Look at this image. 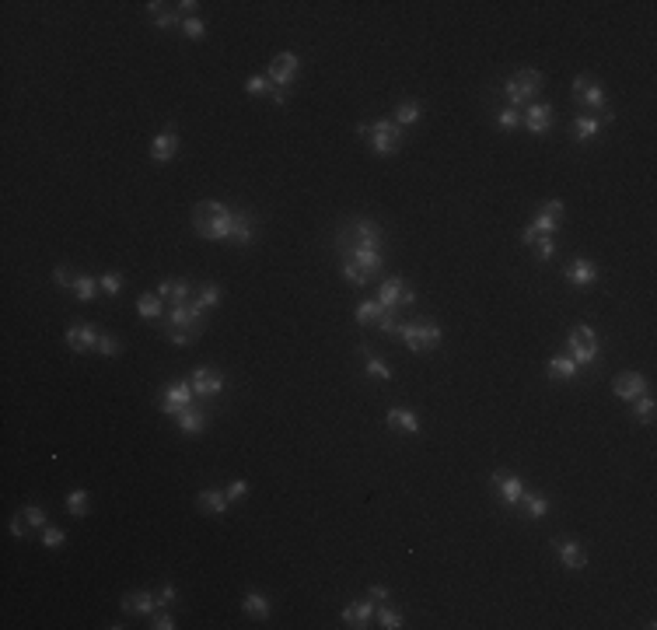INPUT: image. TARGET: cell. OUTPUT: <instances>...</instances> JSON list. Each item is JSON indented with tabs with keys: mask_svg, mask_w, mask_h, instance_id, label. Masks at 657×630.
<instances>
[{
	"mask_svg": "<svg viewBox=\"0 0 657 630\" xmlns=\"http://www.w3.org/2000/svg\"><path fill=\"white\" fill-rule=\"evenodd\" d=\"M193 228L206 242H220L231 231V210L224 204H217V200H200L193 207Z\"/></svg>",
	"mask_w": 657,
	"mask_h": 630,
	"instance_id": "obj_1",
	"label": "cell"
},
{
	"mask_svg": "<svg viewBox=\"0 0 657 630\" xmlns=\"http://www.w3.org/2000/svg\"><path fill=\"white\" fill-rule=\"evenodd\" d=\"M336 249L339 252H350V249H370V252H381L385 249V231L381 224L374 221H350L336 231Z\"/></svg>",
	"mask_w": 657,
	"mask_h": 630,
	"instance_id": "obj_2",
	"label": "cell"
},
{
	"mask_svg": "<svg viewBox=\"0 0 657 630\" xmlns=\"http://www.w3.org/2000/svg\"><path fill=\"white\" fill-rule=\"evenodd\" d=\"M357 137H364V140H368L370 151H374L378 158H385V154H395V151L406 144V130L395 123V120H378V123L357 126Z\"/></svg>",
	"mask_w": 657,
	"mask_h": 630,
	"instance_id": "obj_3",
	"label": "cell"
},
{
	"mask_svg": "<svg viewBox=\"0 0 657 630\" xmlns=\"http://www.w3.org/2000/svg\"><path fill=\"white\" fill-rule=\"evenodd\" d=\"M399 336L406 340V347H410L412 354H427V350H437L441 347L444 330L437 322H430V319H406L399 326Z\"/></svg>",
	"mask_w": 657,
	"mask_h": 630,
	"instance_id": "obj_4",
	"label": "cell"
},
{
	"mask_svg": "<svg viewBox=\"0 0 657 630\" xmlns=\"http://www.w3.org/2000/svg\"><path fill=\"white\" fill-rule=\"evenodd\" d=\"M574 98L580 102V105H587L591 109V116H598L602 123L605 120H612V109H609V98H605V88L594 81V78H587V74H580L574 81Z\"/></svg>",
	"mask_w": 657,
	"mask_h": 630,
	"instance_id": "obj_5",
	"label": "cell"
},
{
	"mask_svg": "<svg viewBox=\"0 0 657 630\" xmlns=\"http://www.w3.org/2000/svg\"><path fill=\"white\" fill-rule=\"evenodd\" d=\"M567 347H570V357L577 361V368L598 361V336H594L591 326H574L567 333Z\"/></svg>",
	"mask_w": 657,
	"mask_h": 630,
	"instance_id": "obj_6",
	"label": "cell"
},
{
	"mask_svg": "<svg viewBox=\"0 0 657 630\" xmlns=\"http://www.w3.org/2000/svg\"><path fill=\"white\" fill-rule=\"evenodd\" d=\"M164 326H178V330H189V333H203L206 330V315L196 301H186V305H171L161 319Z\"/></svg>",
	"mask_w": 657,
	"mask_h": 630,
	"instance_id": "obj_7",
	"label": "cell"
},
{
	"mask_svg": "<svg viewBox=\"0 0 657 630\" xmlns=\"http://www.w3.org/2000/svg\"><path fill=\"white\" fill-rule=\"evenodd\" d=\"M196 403V389H193V382H171L168 389H164L161 396V414H168V417H178L186 406H193Z\"/></svg>",
	"mask_w": 657,
	"mask_h": 630,
	"instance_id": "obj_8",
	"label": "cell"
},
{
	"mask_svg": "<svg viewBox=\"0 0 657 630\" xmlns=\"http://www.w3.org/2000/svg\"><path fill=\"white\" fill-rule=\"evenodd\" d=\"M193 389H196V396H203V399L220 396V392H224V372L213 368V364H200V368L193 372Z\"/></svg>",
	"mask_w": 657,
	"mask_h": 630,
	"instance_id": "obj_9",
	"label": "cell"
},
{
	"mask_svg": "<svg viewBox=\"0 0 657 630\" xmlns=\"http://www.w3.org/2000/svg\"><path fill=\"white\" fill-rule=\"evenodd\" d=\"M301 74V60L294 56V53H277L273 56V63H269V81L273 84H280V88H290L294 84V78Z\"/></svg>",
	"mask_w": 657,
	"mask_h": 630,
	"instance_id": "obj_10",
	"label": "cell"
},
{
	"mask_svg": "<svg viewBox=\"0 0 657 630\" xmlns=\"http://www.w3.org/2000/svg\"><path fill=\"white\" fill-rule=\"evenodd\" d=\"M493 490L503 498V504H521V494H525V483H521V476H514V473H493L490 476Z\"/></svg>",
	"mask_w": 657,
	"mask_h": 630,
	"instance_id": "obj_11",
	"label": "cell"
},
{
	"mask_svg": "<svg viewBox=\"0 0 657 630\" xmlns=\"http://www.w3.org/2000/svg\"><path fill=\"white\" fill-rule=\"evenodd\" d=\"M98 330L91 326V322H78V326H70L67 330V347L74 350V354H87V350H98Z\"/></svg>",
	"mask_w": 657,
	"mask_h": 630,
	"instance_id": "obj_12",
	"label": "cell"
},
{
	"mask_svg": "<svg viewBox=\"0 0 657 630\" xmlns=\"http://www.w3.org/2000/svg\"><path fill=\"white\" fill-rule=\"evenodd\" d=\"M175 420H178V431H182V434L196 438V434H203L206 424H210V410H206V406H200V403H193V406H186V410H182Z\"/></svg>",
	"mask_w": 657,
	"mask_h": 630,
	"instance_id": "obj_13",
	"label": "cell"
},
{
	"mask_svg": "<svg viewBox=\"0 0 657 630\" xmlns=\"http://www.w3.org/2000/svg\"><path fill=\"white\" fill-rule=\"evenodd\" d=\"M612 392H616L619 399H640L647 392V378L640 375V372H622L612 382Z\"/></svg>",
	"mask_w": 657,
	"mask_h": 630,
	"instance_id": "obj_14",
	"label": "cell"
},
{
	"mask_svg": "<svg viewBox=\"0 0 657 630\" xmlns=\"http://www.w3.org/2000/svg\"><path fill=\"white\" fill-rule=\"evenodd\" d=\"M193 294H196V288L189 280H161L158 284V298L168 305H186V301H193Z\"/></svg>",
	"mask_w": 657,
	"mask_h": 630,
	"instance_id": "obj_15",
	"label": "cell"
},
{
	"mask_svg": "<svg viewBox=\"0 0 657 630\" xmlns=\"http://www.w3.org/2000/svg\"><path fill=\"white\" fill-rule=\"evenodd\" d=\"M255 238V221L248 217L245 210H231V231H228V242H235V246H248Z\"/></svg>",
	"mask_w": 657,
	"mask_h": 630,
	"instance_id": "obj_16",
	"label": "cell"
},
{
	"mask_svg": "<svg viewBox=\"0 0 657 630\" xmlns=\"http://www.w3.org/2000/svg\"><path fill=\"white\" fill-rule=\"evenodd\" d=\"M552 120H556V112L545 102H535V105L525 109V130H532V133H545L552 126Z\"/></svg>",
	"mask_w": 657,
	"mask_h": 630,
	"instance_id": "obj_17",
	"label": "cell"
},
{
	"mask_svg": "<svg viewBox=\"0 0 657 630\" xmlns=\"http://www.w3.org/2000/svg\"><path fill=\"white\" fill-rule=\"evenodd\" d=\"M154 606H158V599H154V592H126L123 595V609L126 613H133V616H151L154 613Z\"/></svg>",
	"mask_w": 657,
	"mask_h": 630,
	"instance_id": "obj_18",
	"label": "cell"
},
{
	"mask_svg": "<svg viewBox=\"0 0 657 630\" xmlns=\"http://www.w3.org/2000/svg\"><path fill=\"white\" fill-rule=\"evenodd\" d=\"M567 280H570L574 288H591V284L598 280V266H594L591 259H574V263L567 266Z\"/></svg>",
	"mask_w": 657,
	"mask_h": 630,
	"instance_id": "obj_19",
	"label": "cell"
},
{
	"mask_svg": "<svg viewBox=\"0 0 657 630\" xmlns=\"http://www.w3.org/2000/svg\"><path fill=\"white\" fill-rule=\"evenodd\" d=\"M556 550H560V560H563V567H567V571H580V567L587 564L584 546L574 543V540H556Z\"/></svg>",
	"mask_w": 657,
	"mask_h": 630,
	"instance_id": "obj_20",
	"label": "cell"
},
{
	"mask_svg": "<svg viewBox=\"0 0 657 630\" xmlns=\"http://www.w3.org/2000/svg\"><path fill=\"white\" fill-rule=\"evenodd\" d=\"M339 259H353L357 266H364V270H370L374 277H381V270H385V256H381V252H370V249H350V252H339Z\"/></svg>",
	"mask_w": 657,
	"mask_h": 630,
	"instance_id": "obj_21",
	"label": "cell"
},
{
	"mask_svg": "<svg viewBox=\"0 0 657 630\" xmlns=\"http://www.w3.org/2000/svg\"><path fill=\"white\" fill-rule=\"evenodd\" d=\"M175 151H178V133H175V130L158 133V137L151 140V158H154V162H171Z\"/></svg>",
	"mask_w": 657,
	"mask_h": 630,
	"instance_id": "obj_22",
	"label": "cell"
},
{
	"mask_svg": "<svg viewBox=\"0 0 657 630\" xmlns=\"http://www.w3.org/2000/svg\"><path fill=\"white\" fill-rule=\"evenodd\" d=\"M402 288H406L402 277H385V280L378 284V301H381V308H399V294H402ZM399 312H402V308H399Z\"/></svg>",
	"mask_w": 657,
	"mask_h": 630,
	"instance_id": "obj_23",
	"label": "cell"
},
{
	"mask_svg": "<svg viewBox=\"0 0 657 630\" xmlns=\"http://www.w3.org/2000/svg\"><path fill=\"white\" fill-rule=\"evenodd\" d=\"M147 11H151V18H154V25H161V28H175V25H182L186 18L178 14V7L175 4H147Z\"/></svg>",
	"mask_w": 657,
	"mask_h": 630,
	"instance_id": "obj_24",
	"label": "cell"
},
{
	"mask_svg": "<svg viewBox=\"0 0 657 630\" xmlns=\"http://www.w3.org/2000/svg\"><path fill=\"white\" fill-rule=\"evenodd\" d=\"M388 427H395V431H402V434H420V417H416L412 410L395 406V410H388Z\"/></svg>",
	"mask_w": 657,
	"mask_h": 630,
	"instance_id": "obj_25",
	"label": "cell"
},
{
	"mask_svg": "<svg viewBox=\"0 0 657 630\" xmlns=\"http://www.w3.org/2000/svg\"><path fill=\"white\" fill-rule=\"evenodd\" d=\"M374 616V606L370 602H353L343 609V624L346 627H368V620Z\"/></svg>",
	"mask_w": 657,
	"mask_h": 630,
	"instance_id": "obj_26",
	"label": "cell"
},
{
	"mask_svg": "<svg viewBox=\"0 0 657 630\" xmlns=\"http://www.w3.org/2000/svg\"><path fill=\"white\" fill-rule=\"evenodd\" d=\"M242 609H245L252 620H266V616H269V599H266L262 592H245Z\"/></svg>",
	"mask_w": 657,
	"mask_h": 630,
	"instance_id": "obj_27",
	"label": "cell"
},
{
	"mask_svg": "<svg viewBox=\"0 0 657 630\" xmlns=\"http://www.w3.org/2000/svg\"><path fill=\"white\" fill-rule=\"evenodd\" d=\"M339 266H343V277H346L350 284H357V288H368V284H374V280H378V277H374L370 270L357 266L353 259H339Z\"/></svg>",
	"mask_w": 657,
	"mask_h": 630,
	"instance_id": "obj_28",
	"label": "cell"
},
{
	"mask_svg": "<svg viewBox=\"0 0 657 630\" xmlns=\"http://www.w3.org/2000/svg\"><path fill=\"white\" fill-rule=\"evenodd\" d=\"M196 508H200V511H206V515H224V511H228V498H224L220 490H200Z\"/></svg>",
	"mask_w": 657,
	"mask_h": 630,
	"instance_id": "obj_29",
	"label": "cell"
},
{
	"mask_svg": "<svg viewBox=\"0 0 657 630\" xmlns=\"http://www.w3.org/2000/svg\"><path fill=\"white\" fill-rule=\"evenodd\" d=\"M137 312L147 319V322H154V319H164V301L158 298V294H140V301H137Z\"/></svg>",
	"mask_w": 657,
	"mask_h": 630,
	"instance_id": "obj_30",
	"label": "cell"
},
{
	"mask_svg": "<svg viewBox=\"0 0 657 630\" xmlns=\"http://www.w3.org/2000/svg\"><path fill=\"white\" fill-rule=\"evenodd\" d=\"M598 130H602V120H598V116H591V112H580V116L574 120V126H570V133H574L577 140H591Z\"/></svg>",
	"mask_w": 657,
	"mask_h": 630,
	"instance_id": "obj_31",
	"label": "cell"
},
{
	"mask_svg": "<svg viewBox=\"0 0 657 630\" xmlns=\"http://www.w3.org/2000/svg\"><path fill=\"white\" fill-rule=\"evenodd\" d=\"M360 354H364V361H368V375L374 378V382H388V378H392V368H388L381 357H374V350H370L368 343H360Z\"/></svg>",
	"mask_w": 657,
	"mask_h": 630,
	"instance_id": "obj_32",
	"label": "cell"
},
{
	"mask_svg": "<svg viewBox=\"0 0 657 630\" xmlns=\"http://www.w3.org/2000/svg\"><path fill=\"white\" fill-rule=\"evenodd\" d=\"M220 298H224V291L213 284V280H206V284H196V294H193V301L200 305V308H213V305H220Z\"/></svg>",
	"mask_w": 657,
	"mask_h": 630,
	"instance_id": "obj_33",
	"label": "cell"
},
{
	"mask_svg": "<svg viewBox=\"0 0 657 630\" xmlns=\"http://www.w3.org/2000/svg\"><path fill=\"white\" fill-rule=\"evenodd\" d=\"M521 504H525V515L535 518V522L545 518V511H549V498H545V494H535V490H525V494H521Z\"/></svg>",
	"mask_w": 657,
	"mask_h": 630,
	"instance_id": "obj_34",
	"label": "cell"
},
{
	"mask_svg": "<svg viewBox=\"0 0 657 630\" xmlns=\"http://www.w3.org/2000/svg\"><path fill=\"white\" fill-rule=\"evenodd\" d=\"M580 375L574 357H552L549 361V378H560V382H570V378Z\"/></svg>",
	"mask_w": 657,
	"mask_h": 630,
	"instance_id": "obj_35",
	"label": "cell"
},
{
	"mask_svg": "<svg viewBox=\"0 0 657 630\" xmlns=\"http://www.w3.org/2000/svg\"><path fill=\"white\" fill-rule=\"evenodd\" d=\"M514 81H518V88L525 91V98H528V102L542 91V74H538V70H521V74H514Z\"/></svg>",
	"mask_w": 657,
	"mask_h": 630,
	"instance_id": "obj_36",
	"label": "cell"
},
{
	"mask_svg": "<svg viewBox=\"0 0 657 630\" xmlns=\"http://www.w3.org/2000/svg\"><path fill=\"white\" fill-rule=\"evenodd\" d=\"M381 301H360L357 305V322L360 326H378V319H381Z\"/></svg>",
	"mask_w": 657,
	"mask_h": 630,
	"instance_id": "obj_37",
	"label": "cell"
},
{
	"mask_svg": "<svg viewBox=\"0 0 657 630\" xmlns=\"http://www.w3.org/2000/svg\"><path fill=\"white\" fill-rule=\"evenodd\" d=\"M87 508H91L87 490H70V494H67V511H70L74 518H84V515H87Z\"/></svg>",
	"mask_w": 657,
	"mask_h": 630,
	"instance_id": "obj_38",
	"label": "cell"
},
{
	"mask_svg": "<svg viewBox=\"0 0 657 630\" xmlns=\"http://www.w3.org/2000/svg\"><path fill=\"white\" fill-rule=\"evenodd\" d=\"M633 417L640 420V424H654V399H651V392H643L640 399H633Z\"/></svg>",
	"mask_w": 657,
	"mask_h": 630,
	"instance_id": "obj_39",
	"label": "cell"
},
{
	"mask_svg": "<svg viewBox=\"0 0 657 630\" xmlns=\"http://www.w3.org/2000/svg\"><path fill=\"white\" fill-rule=\"evenodd\" d=\"M496 126H500V130H518V126H525V112L507 105V109L496 112Z\"/></svg>",
	"mask_w": 657,
	"mask_h": 630,
	"instance_id": "obj_40",
	"label": "cell"
},
{
	"mask_svg": "<svg viewBox=\"0 0 657 630\" xmlns=\"http://www.w3.org/2000/svg\"><path fill=\"white\" fill-rule=\"evenodd\" d=\"M532 246H535V259H552L556 249H560L556 246V235H535Z\"/></svg>",
	"mask_w": 657,
	"mask_h": 630,
	"instance_id": "obj_41",
	"label": "cell"
},
{
	"mask_svg": "<svg viewBox=\"0 0 657 630\" xmlns=\"http://www.w3.org/2000/svg\"><path fill=\"white\" fill-rule=\"evenodd\" d=\"M98 291H102V288H98V280H95V277H87V273H81V277H78V284H74L78 301H91Z\"/></svg>",
	"mask_w": 657,
	"mask_h": 630,
	"instance_id": "obj_42",
	"label": "cell"
},
{
	"mask_svg": "<svg viewBox=\"0 0 657 630\" xmlns=\"http://www.w3.org/2000/svg\"><path fill=\"white\" fill-rule=\"evenodd\" d=\"M416 120H420V105H416V102H402V105L395 109V123L402 126V130H406V126H412Z\"/></svg>",
	"mask_w": 657,
	"mask_h": 630,
	"instance_id": "obj_43",
	"label": "cell"
},
{
	"mask_svg": "<svg viewBox=\"0 0 657 630\" xmlns=\"http://www.w3.org/2000/svg\"><path fill=\"white\" fill-rule=\"evenodd\" d=\"M78 277H81V273H74L70 266H56V270H53V284H56V288H67V291H74Z\"/></svg>",
	"mask_w": 657,
	"mask_h": 630,
	"instance_id": "obj_44",
	"label": "cell"
},
{
	"mask_svg": "<svg viewBox=\"0 0 657 630\" xmlns=\"http://www.w3.org/2000/svg\"><path fill=\"white\" fill-rule=\"evenodd\" d=\"M245 91H248V95H255V98H262V95H273V81H269V78H262V74H255V78H248V81H245Z\"/></svg>",
	"mask_w": 657,
	"mask_h": 630,
	"instance_id": "obj_45",
	"label": "cell"
},
{
	"mask_svg": "<svg viewBox=\"0 0 657 630\" xmlns=\"http://www.w3.org/2000/svg\"><path fill=\"white\" fill-rule=\"evenodd\" d=\"M63 543H67V532L63 529H56V525H46L42 529V546L46 550H60Z\"/></svg>",
	"mask_w": 657,
	"mask_h": 630,
	"instance_id": "obj_46",
	"label": "cell"
},
{
	"mask_svg": "<svg viewBox=\"0 0 657 630\" xmlns=\"http://www.w3.org/2000/svg\"><path fill=\"white\" fill-rule=\"evenodd\" d=\"M98 288L109 294V298H116V294L123 291V273H102L98 277Z\"/></svg>",
	"mask_w": 657,
	"mask_h": 630,
	"instance_id": "obj_47",
	"label": "cell"
},
{
	"mask_svg": "<svg viewBox=\"0 0 657 630\" xmlns=\"http://www.w3.org/2000/svg\"><path fill=\"white\" fill-rule=\"evenodd\" d=\"M378 624H381L385 630H399L402 627V613H395V609L381 606V609H378Z\"/></svg>",
	"mask_w": 657,
	"mask_h": 630,
	"instance_id": "obj_48",
	"label": "cell"
},
{
	"mask_svg": "<svg viewBox=\"0 0 657 630\" xmlns=\"http://www.w3.org/2000/svg\"><path fill=\"white\" fill-rule=\"evenodd\" d=\"M532 228H535V235H556V228H560V221L538 210V217H535V224H532Z\"/></svg>",
	"mask_w": 657,
	"mask_h": 630,
	"instance_id": "obj_49",
	"label": "cell"
},
{
	"mask_svg": "<svg viewBox=\"0 0 657 630\" xmlns=\"http://www.w3.org/2000/svg\"><path fill=\"white\" fill-rule=\"evenodd\" d=\"M98 354H105V357H116V354H123V343H119L116 336L102 333V336H98Z\"/></svg>",
	"mask_w": 657,
	"mask_h": 630,
	"instance_id": "obj_50",
	"label": "cell"
},
{
	"mask_svg": "<svg viewBox=\"0 0 657 630\" xmlns=\"http://www.w3.org/2000/svg\"><path fill=\"white\" fill-rule=\"evenodd\" d=\"M28 532H32V522L25 518V511H18V515L11 518V536H18V540H28Z\"/></svg>",
	"mask_w": 657,
	"mask_h": 630,
	"instance_id": "obj_51",
	"label": "cell"
},
{
	"mask_svg": "<svg viewBox=\"0 0 657 630\" xmlns=\"http://www.w3.org/2000/svg\"><path fill=\"white\" fill-rule=\"evenodd\" d=\"M161 333L168 336V340H171L175 347H186V343H189V340L196 336V333H189V330H178V326H164V322H161Z\"/></svg>",
	"mask_w": 657,
	"mask_h": 630,
	"instance_id": "obj_52",
	"label": "cell"
},
{
	"mask_svg": "<svg viewBox=\"0 0 657 630\" xmlns=\"http://www.w3.org/2000/svg\"><path fill=\"white\" fill-rule=\"evenodd\" d=\"M182 32H186L189 39H203V36H206V25L200 21V18H186V21H182Z\"/></svg>",
	"mask_w": 657,
	"mask_h": 630,
	"instance_id": "obj_53",
	"label": "cell"
},
{
	"mask_svg": "<svg viewBox=\"0 0 657 630\" xmlns=\"http://www.w3.org/2000/svg\"><path fill=\"white\" fill-rule=\"evenodd\" d=\"M224 498H228V501H242V498H248V483L245 480H231L228 490H224Z\"/></svg>",
	"mask_w": 657,
	"mask_h": 630,
	"instance_id": "obj_54",
	"label": "cell"
},
{
	"mask_svg": "<svg viewBox=\"0 0 657 630\" xmlns=\"http://www.w3.org/2000/svg\"><path fill=\"white\" fill-rule=\"evenodd\" d=\"M25 518L32 522V529H46V525H49V522H46V511H42L39 504H28V508H25Z\"/></svg>",
	"mask_w": 657,
	"mask_h": 630,
	"instance_id": "obj_55",
	"label": "cell"
},
{
	"mask_svg": "<svg viewBox=\"0 0 657 630\" xmlns=\"http://www.w3.org/2000/svg\"><path fill=\"white\" fill-rule=\"evenodd\" d=\"M151 627L154 630H171L175 627V616H171V613H151Z\"/></svg>",
	"mask_w": 657,
	"mask_h": 630,
	"instance_id": "obj_56",
	"label": "cell"
},
{
	"mask_svg": "<svg viewBox=\"0 0 657 630\" xmlns=\"http://www.w3.org/2000/svg\"><path fill=\"white\" fill-rule=\"evenodd\" d=\"M175 595H178V592H175V585H164L161 592H154L158 606H171V602H175Z\"/></svg>",
	"mask_w": 657,
	"mask_h": 630,
	"instance_id": "obj_57",
	"label": "cell"
},
{
	"mask_svg": "<svg viewBox=\"0 0 657 630\" xmlns=\"http://www.w3.org/2000/svg\"><path fill=\"white\" fill-rule=\"evenodd\" d=\"M542 214H549V217L560 221V217H563V204H560V200H545V204H542Z\"/></svg>",
	"mask_w": 657,
	"mask_h": 630,
	"instance_id": "obj_58",
	"label": "cell"
},
{
	"mask_svg": "<svg viewBox=\"0 0 657 630\" xmlns=\"http://www.w3.org/2000/svg\"><path fill=\"white\" fill-rule=\"evenodd\" d=\"M406 305H416V291H412L410 284L402 288V294H399V308H406Z\"/></svg>",
	"mask_w": 657,
	"mask_h": 630,
	"instance_id": "obj_59",
	"label": "cell"
},
{
	"mask_svg": "<svg viewBox=\"0 0 657 630\" xmlns=\"http://www.w3.org/2000/svg\"><path fill=\"white\" fill-rule=\"evenodd\" d=\"M368 595H370V602H388V588H381V585H374Z\"/></svg>",
	"mask_w": 657,
	"mask_h": 630,
	"instance_id": "obj_60",
	"label": "cell"
}]
</instances>
